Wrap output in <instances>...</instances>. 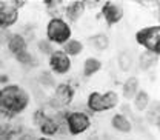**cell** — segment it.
<instances>
[{
    "label": "cell",
    "mask_w": 160,
    "mask_h": 140,
    "mask_svg": "<svg viewBox=\"0 0 160 140\" xmlns=\"http://www.w3.org/2000/svg\"><path fill=\"white\" fill-rule=\"evenodd\" d=\"M9 48H11V51L20 54V52H23V49H25V42H23L22 37L14 36V37L11 39V42H9Z\"/></svg>",
    "instance_id": "52a82bcc"
},
{
    "label": "cell",
    "mask_w": 160,
    "mask_h": 140,
    "mask_svg": "<svg viewBox=\"0 0 160 140\" xmlns=\"http://www.w3.org/2000/svg\"><path fill=\"white\" fill-rule=\"evenodd\" d=\"M42 129H43L45 132H48V134H52V132H56V129H57V125H56L52 120L45 119L43 122H42Z\"/></svg>",
    "instance_id": "9a60e30c"
},
{
    "label": "cell",
    "mask_w": 160,
    "mask_h": 140,
    "mask_svg": "<svg viewBox=\"0 0 160 140\" xmlns=\"http://www.w3.org/2000/svg\"><path fill=\"white\" fill-rule=\"evenodd\" d=\"M136 89H137V80L136 79H129L125 83V96L126 97H132L136 94Z\"/></svg>",
    "instance_id": "8fae6325"
},
{
    "label": "cell",
    "mask_w": 160,
    "mask_h": 140,
    "mask_svg": "<svg viewBox=\"0 0 160 140\" xmlns=\"http://www.w3.org/2000/svg\"><path fill=\"white\" fill-rule=\"evenodd\" d=\"M89 106L96 111H102L105 109V105H103V96L100 94H91L89 97Z\"/></svg>",
    "instance_id": "ba28073f"
},
{
    "label": "cell",
    "mask_w": 160,
    "mask_h": 140,
    "mask_svg": "<svg viewBox=\"0 0 160 140\" xmlns=\"http://www.w3.org/2000/svg\"><path fill=\"white\" fill-rule=\"evenodd\" d=\"M99 68H100L99 60H96V59L86 60V65H85V74H86V76H89V74L96 72V71H97Z\"/></svg>",
    "instance_id": "7c38bea8"
},
{
    "label": "cell",
    "mask_w": 160,
    "mask_h": 140,
    "mask_svg": "<svg viewBox=\"0 0 160 140\" xmlns=\"http://www.w3.org/2000/svg\"><path fill=\"white\" fill-rule=\"evenodd\" d=\"M20 140H34L32 137H23V139H20Z\"/></svg>",
    "instance_id": "d4e9b609"
},
{
    "label": "cell",
    "mask_w": 160,
    "mask_h": 140,
    "mask_svg": "<svg viewBox=\"0 0 160 140\" xmlns=\"http://www.w3.org/2000/svg\"><path fill=\"white\" fill-rule=\"evenodd\" d=\"M119 63H120V66H122V69H129V66H131V63H132L131 54H129V52H123V54H120Z\"/></svg>",
    "instance_id": "5bb4252c"
},
{
    "label": "cell",
    "mask_w": 160,
    "mask_h": 140,
    "mask_svg": "<svg viewBox=\"0 0 160 140\" xmlns=\"http://www.w3.org/2000/svg\"><path fill=\"white\" fill-rule=\"evenodd\" d=\"M92 43H94L99 49H105L106 45H108V39H106L105 36H96V37L92 39Z\"/></svg>",
    "instance_id": "ac0fdd59"
},
{
    "label": "cell",
    "mask_w": 160,
    "mask_h": 140,
    "mask_svg": "<svg viewBox=\"0 0 160 140\" xmlns=\"http://www.w3.org/2000/svg\"><path fill=\"white\" fill-rule=\"evenodd\" d=\"M68 14H69V17H71V19L76 20L80 14H82V5H80V3H76V5H74V6H72V8L68 11Z\"/></svg>",
    "instance_id": "ffe728a7"
},
{
    "label": "cell",
    "mask_w": 160,
    "mask_h": 140,
    "mask_svg": "<svg viewBox=\"0 0 160 140\" xmlns=\"http://www.w3.org/2000/svg\"><path fill=\"white\" fill-rule=\"evenodd\" d=\"M48 36L56 42H63L69 37V28L62 20H52L48 26Z\"/></svg>",
    "instance_id": "7a4b0ae2"
},
{
    "label": "cell",
    "mask_w": 160,
    "mask_h": 140,
    "mask_svg": "<svg viewBox=\"0 0 160 140\" xmlns=\"http://www.w3.org/2000/svg\"><path fill=\"white\" fill-rule=\"evenodd\" d=\"M0 100L6 108L14 109V111H20L26 105V94L16 86H9L2 92Z\"/></svg>",
    "instance_id": "6da1fadb"
},
{
    "label": "cell",
    "mask_w": 160,
    "mask_h": 140,
    "mask_svg": "<svg viewBox=\"0 0 160 140\" xmlns=\"http://www.w3.org/2000/svg\"><path fill=\"white\" fill-rule=\"evenodd\" d=\"M116 103H117V94H114V92H108V94L103 96V105H105V109L114 106Z\"/></svg>",
    "instance_id": "4fadbf2b"
},
{
    "label": "cell",
    "mask_w": 160,
    "mask_h": 140,
    "mask_svg": "<svg viewBox=\"0 0 160 140\" xmlns=\"http://www.w3.org/2000/svg\"><path fill=\"white\" fill-rule=\"evenodd\" d=\"M51 63H52V66H54V69H56L57 72H65V71L69 68V60H68V57H66L65 54H62V52L52 54Z\"/></svg>",
    "instance_id": "5b68a950"
},
{
    "label": "cell",
    "mask_w": 160,
    "mask_h": 140,
    "mask_svg": "<svg viewBox=\"0 0 160 140\" xmlns=\"http://www.w3.org/2000/svg\"><path fill=\"white\" fill-rule=\"evenodd\" d=\"M43 140H46V139H43Z\"/></svg>",
    "instance_id": "484cf974"
},
{
    "label": "cell",
    "mask_w": 160,
    "mask_h": 140,
    "mask_svg": "<svg viewBox=\"0 0 160 140\" xmlns=\"http://www.w3.org/2000/svg\"><path fill=\"white\" fill-rule=\"evenodd\" d=\"M19 60L22 62V63H31V62H32V57H31L29 54H26V52H20Z\"/></svg>",
    "instance_id": "7402d4cb"
},
{
    "label": "cell",
    "mask_w": 160,
    "mask_h": 140,
    "mask_svg": "<svg viewBox=\"0 0 160 140\" xmlns=\"http://www.w3.org/2000/svg\"><path fill=\"white\" fill-rule=\"evenodd\" d=\"M159 39H160V29L159 28H149L145 29L139 34V40L149 49L159 51Z\"/></svg>",
    "instance_id": "3957f363"
},
{
    "label": "cell",
    "mask_w": 160,
    "mask_h": 140,
    "mask_svg": "<svg viewBox=\"0 0 160 140\" xmlns=\"http://www.w3.org/2000/svg\"><path fill=\"white\" fill-rule=\"evenodd\" d=\"M66 51H68V54H79L80 51H82V45H80L79 42L72 40V42H69L66 45Z\"/></svg>",
    "instance_id": "e0dca14e"
},
{
    "label": "cell",
    "mask_w": 160,
    "mask_h": 140,
    "mask_svg": "<svg viewBox=\"0 0 160 140\" xmlns=\"http://www.w3.org/2000/svg\"><path fill=\"white\" fill-rule=\"evenodd\" d=\"M89 125V122L86 119V116L80 114V112H76L69 117V126H71V131L72 132H80L83 129H86Z\"/></svg>",
    "instance_id": "277c9868"
},
{
    "label": "cell",
    "mask_w": 160,
    "mask_h": 140,
    "mask_svg": "<svg viewBox=\"0 0 160 140\" xmlns=\"http://www.w3.org/2000/svg\"><path fill=\"white\" fill-rule=\"evenodd\" d=\"M151 62H152V57H151L149 54L142 56V66H143V68H148V66L151 65Z\"/></svg>",
    "instance_id": "44dd1931"
},
{
    "label": "cell",
    "mask_w": 160,
    "mask_h": 140,
    "mask_svg": "<svg viewBox=\"0 0 160 140\" xmlns=\"http://www.w3.org/2000/svg\"><path fill=\"white\" fill-rule=\"evenodd\" d=\"M2 19H3L5 23H11V22H14V20H16V11L11 9V8L3 9V11H2Z\"/></svg>",
    "instance_id": "2e32d148"
},
{
    "label": "cell",
    "mask_w": 160,
    "mask_h": 140,
    "mask_svg": "<svg viewBox=\"0 0 160 140\" xmlns=\"http://www.w3.org/2000/svg\"><path fill=\"white\" fill-rule=\"evenodd\" d=\"M146 103H148V96H146V92H139V96H137V99H136L137 108H139V109H143V108L146 106Z\"/></svg>",
    "instance_id": "d6986e66"
},
{
    "label": "cell",
    "mask_w": 160,
    "mask_h": 140,
    "mask_svg": "<svg viewBox=\"0 0 160 140\" xmlns=\"http://www.w3.org/2000/svg\"><path fill=\"white\" fill-rule=\"evenodd\" d=\"M112 125H114L117 129H120V131H125V132L131 129L129 122L125 119V117H122V116H116V117H114V120H112Z\"/></svg>",
    "instance_id": "9c48e42d"
},
{
    "label": "cell",
    "mask_w": 160,
    "mask_h": 140,
    "mask_svg": "<svg viewBox=\"0 0 160 140\" xmlns=\"http://www.w3.org/2000/svg\"><path fill=\"white\" fill-rule=\"evenodd\" d=\"M105 16H106L108 22H116L122 17V9L116 5H108L105 8Z\"/></svg>",
    "instance_id": "8992f818"
},
{
    "label": "cell",
    "mask_w": 160,
    "mask_h": 140,
    "mask_svg": "<svg viewBox=\"0 0 160 140\" xmlns=\"http://www.w3.org/2000/svg\"><path fill=\"white\" fill-rule=\"evenodd\" d=\"M71 99V91L68 86H60L57 89V100L60 103H68Z\"/></svg>",
    "instance_id": "30bf717a"
},
{
    "label": "cell",
    "mask_w": 160,
    "mask_h": 140,
    "mask_svg": "<svg viewBox=\"0 0 160 140\" xmlns=\"http://www.w3.org/2000/svg\"><path fill=\"white\" fill-rule=\"evenodd\" d=\"M39 48L43 52H51V46H49V43H46V42H40Z\"/></svg>",
    "instance_id": "603a6c76"
},
{
    "label": "cell",
    "mask_w": 160,
    "mask_h": 140,
    "mask_svg": "<svg viewBox=\"0 0 160 140\" xmlns=\"http://www.w3.org/2000/svg\"><path fill=\"white\" fill-rule=\"evenodd\" d=\"M42 82H46L48 83V86H51L52 85V79L48 76V74H43V77H42Z\"/></svg>",
    "instance_id": "cb8c5ba5"
}]
</instances>
